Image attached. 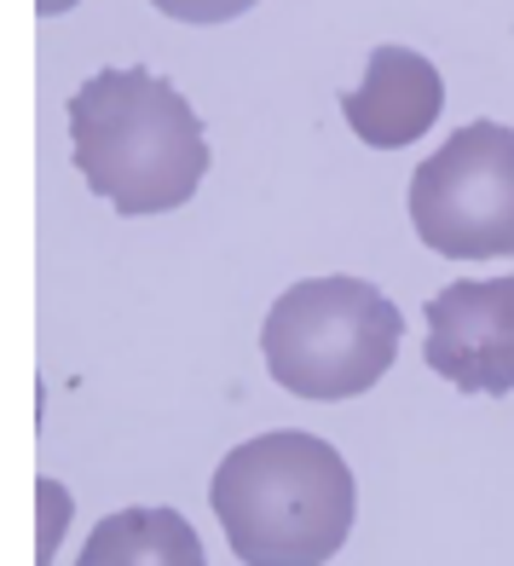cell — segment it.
<instances>
[{
  "mask_svg": "<svg viewBox=\"0 0 514 566\" xmlns=\"http://www.w3.org/2000/svg\"><path fill=\"white\" fill-rule=\"evenodd\" d=\"M209 503L243 566H324L353 537L358 485L336 446L277 428L225 451Z\"/></svg>",
  "mask_w": 514,
  "mask_h": 566,
  "instance_id": "obj_1",
  "label": "cell"
},
{
  "mask_svg": "<svg viewBox=\"0 0 514 566\" xmlns=\"http://www.w3.org/2000/svg\"><path fill=\"white\" fill-rule=\"evenodd\" d=\"M70 145L87 191L116 214H168L209 174L197 111L145 70H98L70 98Z\"/></svg>",
  "mask_w": 514,
  "mask_h": 566,
  "instance_id": "obj_2",
  "label": "cell"
},
{
  "mask_svg": "<svg viewBox=\"0 0 514 566\" xmlns=\"http://www.w3.org/2000/svg\"><path fill=\"white\" fill-rule=\"evenodd\" d=\"M399 306L365 277H306L261 324L266 370L284 394L336 405L370 394L399 353Z\"/></svg>",
  "mask_w": 514,
  "mask_h": 566,
  "instance_id": "obj_3",
  "label": "cell"
},
{
  "mask_svg": "<svg viewBox=\"0 0 514 566\" xmlns=\"http://www.w3.org/2000/svg\"><path fill=\"white\" fill-rule=\"evenodd\" d=\"M410 226L445 261L514 254V127H457L410 179Z\"/></svg>",
  "mask_w": 514,
  "mask_h": 566,
  "instance_id": "obj_4",
  "label": "cell"
},
{
  "mask_svg": "<svg viewBox=\"0 0 514 566\" xmlns=\"http://www.w3.org/2000/svg\"><path fill=\"white\" fill-rule=\"evenodd\" d=\"M428 365L457 394H514V277H457L428 301Z\"/></svg>",
  "mask_w": 514,
  "mask_h": 566,
  "instance_id": "obj_5",
  "label": "cell"
},
{
  "mask_svg": "<svg viewBox=\"0 0 514 566\" xmlns=\"http://www.w3.org/2000/svg\"><path fill=\"white\" fill-rule=\"evenodd\" d=\"M440 105H445V75L422 53H410V46H376L365 82L342 98V116L365 145L399 150V145H417L440 122Z\"/></svg>",
  "mask_w": 514,
  "mask_h": 566,
  "instance_id": "obj_6",
  "label": "cell"
},
{
  "mask_svg": "<svg viewBox=\"0 0 514 566\" xmlns=\"http://www.w3.org/2000/svg\"><path fill=\"white\" fill-rule=\"evenodd\" d=\"M75 566H209V555L179 509H122L93 526Z\"/></svg>",
  "mask_w": 514,
  "mask_h": 566,
  "instance_id": "obj_7",
  "label": "cell"
},
{
  "mask_svg": "<svg viewBox=\"0 0 514 566\" xmlns=\"http://www.w3.org/2000/svg\"><path fill=\"white\" fill-rule=\"evenodd\" d=\"M75 514V497L64 492L59 480H35V566H46L64 544V526Z\"/></svg>",
  "mask_w": 514,
  "mask_h": 566,
  "instance_id": "obj_8",
  "label": "cell"
},
{
  "mask_svg": "<svg viewBox=\"0 0 514 566\" xmlns=\"http://www.w3.org/2000/svg\"><path fill=\"white\" fill-rule=\"evenodd\" d=\"M150 7L179 23H225V18H243L254 0H150Z\"/></svg>",
  "mask_w": 514,
  "mask_h": 566,
  "instance_id": "obj_9",
  "label": "cell"
},
{
  "mask_svg": "<svg viewBox=\"0 0 514 566\" xmlns=\"http://www.w3.org/2000/svg\"><path fill=\"white\" fill-rule=\"evenodd\" d=\"M70 7H82V0H35L41 18H59V12H70Z\"/></svg>",
  "mask_w": 514,
  "mask_h": 566,
  "instance_id": "obj_10",
  "label": "cell"
}]
</instances>
